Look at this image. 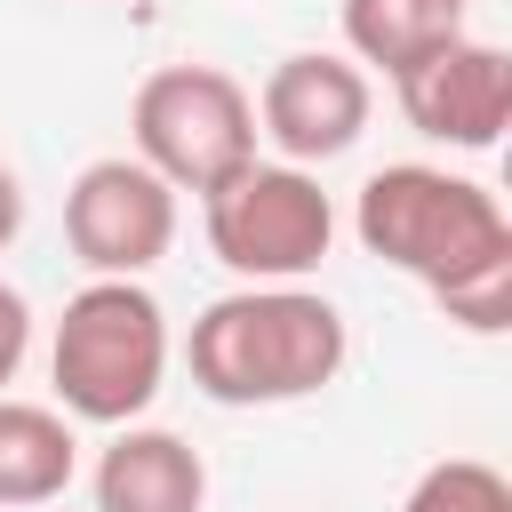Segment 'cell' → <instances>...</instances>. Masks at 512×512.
Segmentation results:
<instances>
[{"label": "cell", "mask_w": 512, "mask_h": 512, "mask_svg": "<svg viewBox=\"0 0 512 512\" xmlns=\"http://www.w3.org/2000/svg\"><path fill=\"white\" fill-rule=\"evenodd\" d=\"M344 360L352 328L320 288H232L184 336V368L216 408L312 400L344 376Z\"/></svg>", "instance_id": "1"}, {"label": "cell", "mask_w": 512, "mask_h": 512, "mask_svg": "<svg viewBox=\"0 0 512 512\" xmlns=\"http://www.w3.org/2000/svg\"><path fill=\"white\" fill-rule=\"evenodd\" d=\"M352 232L392 272L424 280V296H448V288L512 264V216H504V200L488 184L424 168V160L376 168L360 184V200H352Z\"/></svg>", "instance_id": "2"}, {"label": "cell", "mask_w": 512, "mask_h": 512, "mask_svg": "<svg viewBox=\"0 0 512 512\" xmlns=\"http://www.w3.org/2000/svg\"><path fill=\"white\" fill-rule=\"evenodd\" d=\"M48 376H56L64 416L112 424V432L136 424L160 400V376H168V312H160V296L144 280H88L56 320Z\"/></svg>", "instance_id": "3"}, {"label": "cell", "mask_w": 512, "mask_h": 512, "mask_svg": "<svg viewBox=\"0 0 512 512\" xmlns=\"http://www.w3.org/2000/svg\"><path fill=\"white\" fill-rule=\"evenodd\" d=\"M200 224L216 264L240 272V288H296L336 240V200L320 192L312 168L248 160L216 192H200Z\"/></svg>", "instance_id": "4"}, {"label": "cell", "mask_w": 512, "mask_h": 512, "mask_svg": "<svg viewBox=\"0 0 512 512\" xmlns=\"http://www.w3.org/2000/svg\"><path fill=\"white\" fill-rule=\"evenodd\" d=\"M128 144L168 192H216L256 160V96L224 64H160L128 104Z\"/></svg>", "instance_id": "5"}, {"label": "cell", "mask_w": 512, "mask_h": 512, "mask_svg": "<svg viewBox=\"0 0 512 512\" xmlns=\"http://www.w3.org/2000/svg\"><path fill=\"white\" fill-rule=\"evenodd\" d=\"M64 240L96 280H144L176 240V192L136 152L88 160L64 192Z\"/></svg>", "instance_id": "6"}, {"label": "cell", "mask_w": 512, "mask_h": 512, "mask_svg": "<svg viewBox=\"0 0 512 512\" xmlns=\"http://www.w3.org/2000/svg\"><path fill=\"white\" fill-rule=\"evenodd\" d=\"M368 104H376V88H368V72H360L352 56H336V48H296V56H280V64L264 72V88H256V136H264L288 168H320V160H336V152L360 144Z\"/></svg>", "instance_id": "7"}, {"label": "cell", "mask_w": 512, "mask_h": 512, "mask_svg": "<svg viewBox=\"0 0 512 512\" xmlns=\"http://www.w3.org/2000/svg\"><path fill=\"white\" fill-rule=\"evenodd\" d=\"M400 112L416 136L448 144V152H496V136L512 128V56L496 40H448L424 64H408L400 80Z\"/></svg>", "instance_id": "8"}, {"label": "cell", "mask_w": 512, "mask_h": 512, "mask_svg": "<svg viewBox=\"0 0 512 512\" xmlns=\"http://www.w3.org/2000/svg\"><path fill=\"white\" fill-rule=\"evenodd\" d=\"M200 504H208V464L184 432L120 424L112 448L96 456V512H200Z\"/></svg>", "instance_id": "9"}, {"label": "cell", "mask_w": 512, "mask_h": 512, "mask_svg": "<svg viewBox=\"0 0 512 512\" xmlns=\"http://www.w3.org/2000/svg\"><path fill=\"white\" fill-rule=\"evenodd\" d=\"M80 472V440L56 408L40 400H0V504L24 512V504H56Z\"/></svg>", "instance_id": "10"}, {"label": "cell", "mask_w": 512, "mask_h": 512, "mask_svg": "<svg viewBox=\"0 0 512 512\" xmlns=\"http://www.w3.org/2000/svg\"><path fill=\"white\" fill-rule=\"evenodd\" d=\"M448 40H464V0H344V48L384 80H400Z\"/></svg>", "instance_id": "11"}, {"label": "cell", "mask_w": 512, "mask_h": 512, "mask_svg": "<svg viewBox=\"0 0 512 512\" xmlns=\"http://www.w3.org/2000/svg\"><path fill=\"white\" fill-rule=\"evenodd\" d=\"M400 512H512V480L480 456H440V464L416 472Z\"/></svg>", "instance_id": "12"}, {"label": "cell", "mask_w": 512, "mask_h": 512, "mask_svg": "<svg viewBox=\"0 0 512 512\" xmlns=\"http://www.w3.org/2000/svg\"><path fill=\"white\" fill-rule=\"evenodd\" d=\"M456 328H472V336H504L512 328V264H496V272H480V280H464V288H448V296H432Z\"/></svg>", "instance_id": "13"}, {"label": "cell", "mask_w": 512, "mask_h": 512, "mask_svg": "<svg viewBox=\"0 0 512 512\" xmlns=\"http://www.w3.org/2000/svg\"><path fill=\"white\" fill-rule=\"evenodd\" d=\"M24 352H32V304H24V296L0 280V384H16Z\"/></svg>", "instance_id": "14"}, {"label": "cell", "mask_w": 512, "mask_h": 512, "mask_svg": "<svg viewBox=\"0 0 512 512\" xmlns=\"http://www.w3.org/2000/svg\"><path fill=\"white\" fill-rule=\"evenodd\" d=\"M16 232H24V184H16L8 168H0V248H8Z\"/></svg>", "instance_id": "15"}]
</instances>
